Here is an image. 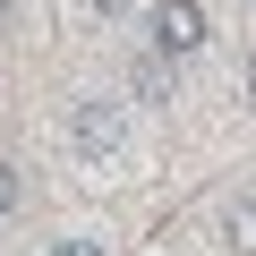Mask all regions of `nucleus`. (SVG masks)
I'll return each mask as SVG.
<instances>
[{
    "instance_id": "obj_4",
    "label": "nucleus",
    "mask_w": 256,
    "mask_h": 256,
    "mask_svg": "<svg viewBox=\"0 0 256 256\" xmlns=\"http://www.w3.org/2000/svg\"><path fill=\"white\" fill-rule=\"evenodd\" d=\"M128 86H137L146 102H171V60H137V77H128Z\"/></svg>"
},
{
    "instance_id": "obj_5",
    "label": "nucleus",
    "mask_w": 256,
    "mask_h": 256,
    "mask_svg": "<svg viewBox=\"0 0 256 256\" xmlns=\"http://www.w3.org/2000/svg\"><path fill=\"white\" fill-rule=\"evenodd\" d=\"M18 196H26V171H18V162H0V222L18 214Z\"/></svg>"
},
{
    "instance_id": "obj_7",
    "label": "nucleus",
    "mask_w": 256,
    "mask_h": 256,
    "mask_svg": "<svg viewBox=\"0 0 256 256\" xmlns=\"http://www.w3.org/2000/svg\"><path fill=\"white\" fill-rule=\"evenodd\" d=\"M86 9H94V18H128L137 0H86Z\"/></svg>"
},
{
    "instance_id": "obj_3",
    "label": "nucleus",
    "mask_w": 256,
    "mask_h": 256,
    "mask_svg": "<svg viewBox=\"0 0 256 256\" xmlns=\"http://www.w3.org/2000/svg\"><path fill=\"white\" fill-rule=\"evenodd\" d=\"M214 239H222V256H256V196H222L214 205Z\"/></svg>"
},
{
    "instance_id": "obj_2",
    "label": "nucleus",
    "mask_w": 256,
    "mask_h": 256,
    "mask_svg": "<svg viewBox=\"0 0 256 256\" xmlns=\"http://www.w3.org/2000/svg\"><path fill=\"white\" fill-rule=\"evenodd\" d=\"M205 52V9L196 0H154V60H196Z\"/></svg>"
},
{
    "instance_id": "obj_8",
    "label": "nucleus",
    "mask_w": 256,
    "mask_h": 256,
    "mask_svg": "<svg viewBox=\"0 0 256 256\" xmlns=\"http://www.w3.org/2000/svg\"><path fill=\"white\" fill-rule=\"evenodd\" d=\"M248 102H256V60H248Z\"/></svg>"
},
{
    "instance_id": "obj_1",
    "label": "nucleus",
    "mask_w": 256,
    "mask_h": 256,
    "mask_svg": "<svg viewBox=\"0 0 256 256\" xmlns=\"http://www.w3.org/2000/svg\"><path fill=\"white\" fill-rule=\"evenodd\" d=\"M68 154H77L86 171H102V162L128 154V102H120V94H77V102H68Z\"/></svg>"
},
{
    "instance_id": "obj_9",
    "label": "nucleus",
    "mask_w": 256,
    "mask_h": 256,
    "mask_svg": "<svg viewBox=\"0 0 256 256\" xmlns=\"http://www.w3.org/2000/svg\"><path fill=\"white\" fill-rule=\"evenodd\" d=\"M9 9H18V0H0V18H9Z\"/></svg>"
},
{
    "instance_id": "obj_6",
    "label": "nucleus",
    "mask_w": 256,
    "mask_h": 256,
    "mask_svg": "<svg viewBox=\"0 0 256 256\" xmlns=\"http://www.w3.org/2000/svg\"><path fill=\"white\" fill-rule=\"evenodd\" d=\"M52 256H102V239H86V230H77V239H60Z\"/></svg>"
}]
</instances>
